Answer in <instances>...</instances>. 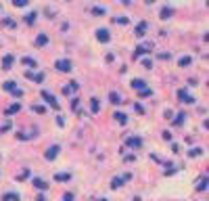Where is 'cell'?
I'll return each mask as SVG.
<instances>
[{
  "mask_svg": "<svg viewBox=\"0 0 209 201\" xmlns=\"http://www.w3.org/2000/svg\"><path fill=\"white\" fill-rule=\"evenodd\" d=\"M13 4H15V6H19V9H23V6H27L29 2H27V0H13Z\"/></svg>",
  "mask_w": 209,
  "mask_h": 201,
  "instance_id": "d6986e66",
  "label": "cell"
},
{
  "mask_svg": "<svg viewBox=\"0 0 209 201\" xmlns=\"http://www.w3.org/2000/svg\"><path fill=\"white\" fill-rule=\"evenodd\" d=\"M69 178H71L69 172H63V174H57V176H55V180H59V182H65V180H69Z\"/></svg>",
  "mask_w": 209,
  "mask_h": 201,
  "instance_id": "5bb4252c",
  "label": "cell"
},
{
  "mask_svg": "<svg viewBox=\"0 0 209 201\" xmlns=\"http://www.w3.org/2000/svg\"><path fill=\"white\" fill-rule=\"evenodd\" d=\"M117 23L126 25V23H128V17H117Z\"/></svg>",
  "mask_w": 209,
  "mask_h": 201,
  "instance_id": "f1b7e54d",
  "label": "cell"
},
{
  "mask_svg": "<svg viewBox=\"0 0 209 201\" xmlns=\"http://www.w3.org/2000/svg\"><path fill=\"white\" fill-rule=\"evenodd\" d=\"M178 96H180V99H182L184 103H195V99H192L190 95H186L184 90H180V92H178Z\"/></svg>",
  "mask_w": 209,
  "mask_h": 201,
  "instance_id": "30bf717a",
  "label": "cell"
},
{
  "mask_svg": "<svg viewBox=\"0 0 209 201\" xmlns=\"http://www.w3.org/2000/svg\"><path fill=\"white\" fill-rule=\"evenodd\" d=\"M207 184H209V180H207V176L201 180V184H199V191H207Z\"/></svg>",
  "mask_w": 209,
  "mask_h": 201,
  "instance_id": "44dd1931",
  "label": "cell"
},
{
  "mask_svg": "<svg viewBox=\"0 0 209 201\" xmlns=\"http://www.w3.org/2000/svg\"><path fill=\"white\" fill-rule=\"evenodd\" d=\"M55 69H57V71H63V73H67V71H71V61H67V59L55 61Z\"/></svg>",
  "mask_w": 209,
  "mask_h": 201,
  "instance_id": "7a4b0ae2",
  "label": "cell"
},
{
  "mask_svg": "<svg viewBox=\"0 0 209 201\" xmlns=\"http://www.w3.org/2000/svg\"><path fill=\"white\" fill-rule=\"evenodd\" d=\"M42 99H44V101H46V103H48L50 107H55V109H59V101H57V99H55L52 95H50V92H46V90H42Z\"/></svg>",
  "mask_w": 209,
  "mask_h": 201,
  "instance_id": "277c9868",
  "label": "cell"
},
{
  "mask_svg": "<svg viewBox=\"0 0 209 201\" xmlns=\"http://www.w3.org/2000/svg\"><path fill=\"white\" fill-rule=\"evenodd\" d=\"M182 122H184V113H180V115H178V118H176V124H178V126H180V124H182Z\"/></svg>",
  "mask_w": 209,
  "mask_h": 201,
  "instance_id": "f546056e",
  "label": "cell"
},
{
  "mask_svg": "<svg viewBox=\"0 0 209 201\" xmlns=\"http://www.w3.org/2000/svg\"><path fill=\"white\" fill-rule=\"evenodd\" d=\"M96 38L101 42H109L111 40V34H109V29H96Z\"/></svg>",
  "mask_w": 209,
  "mask_h": 201,
  "instance_id": "5b68a950",
  "label": "cell"
},
{
  "mask_svg": "<svg viewBox=\"0 0 209 201\" xmlns=\"http://www.w3.org/2000/svg\"><path fill=\"white\" fill-rule=\"evenodd\" d=\"M34 187H36L38 191H46V189H48V184L42 180V178H34Z\"/></svg>",
  "mask_w": 209,
  "mask_h": 201,
  "instance_id": "52a82bcc",
  "label": "cell"
},
{
  "mask_svg": "<svg viewBox=\"0 0 209 201\" xmlns=\"http://www.w3.org/2000/svg\"><path fill=\"white\" fill-rule=\"evenodd\" d=\"M132 88L136 90V92H140L142 96H149V95H153V90L146 86V82L144 80H132Z\"/></svg>",
  "mask_w": 209,
  "mask_h": 201,
  "instance_id": "6da1fadb",
  "label": "cell"
},
{
  "mask_svg": "<svg viewBox=\"0 0 209 201\" xmlns=\"http://www.w3.org/2000/svg\"><path fill=\"white\" fill-rule=\"evenodd\" d=\"M144 29H146V23H140V27L136 29V34H138V36H142V34H144Z\"/></svg>",
  "mask_w": 209,
  "mask_h": 201,
  "instance_id": "484cf974",
  "label": "cell"
},
{
  "mask_svg": "<svg viewBox=\"0 0 209 201\" xmlns=\"http://www.w3.org/2000/svg\"><path fill=\"white\" fill-rule=\"evenodd\" d=\"M4 201H19V197L13 195V193H9V195H4Z\"/></svg>",
  "mask_w": 209,
  "mask_h": 201,
  "instance_id": "cb8c5ba5",
  "label": "cell"
},
{
  "mask_svg": "<svg viewBox=\"0 0 209 201\" xmlns=\"http://www.w3.org/2000/svg\"><path fill=\"white\" fill-rule=\"evenodd\" d=\"M124 180H126V178H113V182H111V187H113V189H119V187H121V184H124Z\"/></svg>",
  "mask_w": 209,
  "mask_h": 201,
  "instance_id": "9a60e30c",
  "label": "cell"
},
{
  "mask_svg": "<svg viewBox=\"0 0 209 201\" xmlns=\"http://www.w3.org/2000/svg\"><path fill=\"white\" fill-rule=\"evenodd\" d=\"M59 151H61V147H59V145H55V147H50V149L46 151V159H48V161H50V159H55V157L59 155Z\"/></svg>",
  "mask_w": 209,
  "mask_h": 201,
  "instance_id": "8992f818",
  "label": "cell"
},
{
  "mask_svg": "<svg viewBox=\"0 0 209 201\" xmlns=\"http://www.w3.org/2000/svg\"><path fill=\"white\" fill-rule=\"evenodd\" d=\"M46 42H48V36L46 34H40L38 38H36V44H38V46H44Z\"/></svg>",
  "mask_w": 209,
  "mask_h": 201,
  "instance_id": "8fae6325",
  "label": "cell"
},
{
  "mask_svg": "<svg viewBox=\"0 0 209 201\" xmlns=\"http://www.w3.org/2000/svg\"><path fill=\"white\" fill-rule=\"evenodd\" d=\"M109 99H111L115 105H119V103H121V99H119V95H117V92H111V95H109Z\"/></svg>",
  "mask_w": 209,
  "mask_h": 201,
  "instance_id": "ffe728a7",
  "label": "cell"
},
{
  "mask_svg": "<svg viewBox=\"0 0 209 201\" xmlns=\"http://www.w3.org/2000/svg\"><path fill=\"white\" fill-rule=\"evenodd\" d=\"M172 13H174V11H172L169 6H165V9L161 11V19H169V17H172Z\"/></svg>",
  "mask_w": 209,
  "mask_h": 201,
  "instance_id": "e0dca14e",
  "label": "cell"
},
{
  "mask_svg": "<svg viewBox=\"0 0 209 201\" xmlns=\"http://www.w3.org/2000/svg\"><path fill=\"white\" fill-rule=\"evenodd\" d=\"M115 119L119 122V124H126V122H128V118H126V113H115Z\"/></svg>",
  "mask_w": 209,
  "mask_h": 201,
  "instance_id": "ac0fdd59",
  "label": "cell"
},
{
  "mask_svg": "<svg viewBox=\"0 0 209 201\" xmlns=\"http://www.w3.org/2000/svg\"><path fill=\"white\" fill-rule=\"evenodd\" d=\"M2 88H4L6 92L15 95V96H21V95H23V92H21V90L17 88V84H15V82H4V84H2Z\"/></svg>",
  "mask_w": 209,
  "mask_h": 201,
  "instance_id": "3957f363",
  "label": "cell"
},
{
  "mask_svg": "<svg viewBox=\"0 0 209 201\" xmlns=\"http://www.w3.org/2000/svg\"><path fill=\"white\" fill-rule=\"evenodd\" d=\"M25 75H27L29 80H36V82H42V80H44V75H42V73H29V71H27Z\"/></svg>",
  "mask_w": 209,
  "mask_h": 201,
  "instance_id": "4fadbf2b",
  "label": "cell"
},
{
  "mask_svg": "<svg viewBox=\"0 0 209 201\" xmlns=\"http://www.w3.org/2000/svg\"><path fill=\"white\" fill-rule=\"evenodd\" d=\"M90 107H92V111H94V113H96V111L101 109V105H98V101H96V99H92V101H90Z\"/></svg>",
  "mask_w": 209,
  "mask_h": 201,
  "instance_id": "7402d4cb",
  "label": "cell"
},
{
  "mask_svg": "<svg viewBox=\"0 0 209 201\" xmlns=\"http://www.w3.org/2000/svg\"><path fill=\"white\" fill-rule=\"evenodd\" d=\"M19 109H21V105H11V107L4 109V113H6V115H13V113H17Z\"/></svg>",
  "mask_w": 209,
  "mask_h": 201,
  "instance_id": "7c38bea8",
  "label": "cell"
},
{
  "mask_svg": "<svg viewBox=\"0 0 209 201\" xmlns=\"http://www.w3.org/2000/svg\"><path fill=\"white\" fill-rule=\"evenodd\" d=\"M25 63V65H29V67H36V61L34 59H29V57H25V59H21Z\"/></svg>",
  "mask_w": 209,
  "mask_h": 201,
  "instance_id": "603a6c76",
  "label": "cell"
},
{
  "mask_svg": "<svg viewBox=\"0 0 209 201\" xmlns=\"http://www.w3.org/2000/svg\"><path fill=\"white\" fill-rule=\"evenodd\" d=\"M63 201H73V195H71V193H65V197H63Z\"/></svg>",
  "mask_w": 209,
  "mask_h": 201,
  "instance_id": "1f68e13d",
  "label": "cell"
},
{
  "mask_svg": "<svg viewBox=\"0 0 209 201\" xmlns=\"http://www.w3.org/2000/svg\"><path fill=\"white\" fill-rule=\"evenodd\" d=\"M75 90H78V84H75V82L67 84V86L63 88V92H65V95H71V92H75Z\"/></svg>",
  "mask_w": 209,
  "mask_h": 201,
  "instance_id": "9c48e42d",
  "label": "cell"
},
{
  "mask_svg": "<svg viewBox=\"0 0 209 201\" xmlns=\"http://www.w3.org/2000/svg\"><path fill=\"white\" fill-rule=\"evenodd\" d=\"M201 153H203L201 149H192V151H188V155H190V157H199Z\"/></svg>",
  "mask_w": 209,
  "mask_h": 201,
  "instance_id": "d4e9b609",
  "label": "cell"
},
{
  "mask_svg": "<svg viewBox=\"0 0 209 201\" xmlns=\"http://www.w3.org/2000/svg\"><path fill=\"white\" fill-rule=\"evenodd\" d=\"M11 65H13V57L9 55V57H4V61H2V67L4 69H11Z\"/></svg>",
  "mask_w": 209,
  "mask_h": 201,
  "instance_id": "2e32d148",
  "label": "cell"
},
{
  "mask_svg": "<svg viewBox=\"0 0 209 201\" xmlns=\"http://www.w3.org/2000/svg\"><path fill=\"white\" fill-rule=\"evenodd\" d=\"M27 176H29V172H27V170H25L23 174H19V176H17V178H19V180H25V178H27Z\"/></svg>",
  "mask_w": 209,
  "mask_h": 201,
  "instance_id": "4dcf8cb0",
  "label": "cell"
},
{
  "mask_svg": "<svg viewBox=\"0 0 209 201\" xmlns=\"http://www.w3.org/2000/svg\"><path fill=\"white\" fill-rule=\"evenodd\" d=\"M36 201H46V199H44L42 195H38V197H36Z\"/></svg>",
  "mask_w": 209,
  "mask_h": 201,
  "instance_id": "836d02e7",
  "label": "cell"
},
{
  "mask_svg": "<svg viewBox=\"0 0 209 201\" xmlns=\"http://www.w3.org/2000/svg\"><path fill=\"white\" fill-rule=\"evenodd\" d=\"M126 145H128V147H140V145H142V141H140V138H136V136H130L128 141H126Z\"/></svg>",
  "mask_w": 209,
  "mask_h": 201,
  "instance_id": "ba28073f",
  "label": "cell"
},
{
  "mask_svg": "<svg viewBox=\"0 0 209 201\" xmlns=\"http://www.w3.org/2000/svg\"><path fill=\"white\" fill-rule=\"evenodd\" d=\"M180 65H182V67H184V65H190V57H182V59H180Z\"/></svg>",
  "mask_w": 209,
  "mask_h": 201,
  "instance_id": "4316f807",
  "label": "cell"
},
{
  "mask_svg": "<svg viewBox=\"0 0 209 201\" xmlns=\"http://www.w3.org/2000/svg\"><path fill=\"white\" fill-rule=\"evenodd\" d=\"M4 23L9 25V27H15V21H13V19H4Z\"/></svg>",
  "mask_w": 209,
  "mask_h": 201,
  "instance_id": "d6a6232c",
  "label": "cell"
},
{
  "mask_svg": "<svg viewBox=\"0 0 209 201\" xmlns=\"http://www.w3.org/2000/svg\"><path fill=\"white\" fill-rule=\"evenodd\" d=\"M134 109H136V113H144V107H142V105H138V103L134 105Z\"/></svg>",
  "mask_w": 209,
  "mask_h": 201,
  "instance_id": "83f0119b",
  "label": "cell"
}]
</instances>
